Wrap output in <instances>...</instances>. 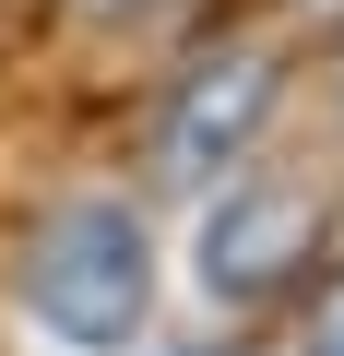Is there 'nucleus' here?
Wrapping results in <instances>:
<instances>
[{
	"instance_id": "nucleus-6",
	"label": "nucleus",
	"mask_w": 344,
	"mask_h": 356,
	"mask_svg": "<svg viewBox=\"0 0 344 356\" xmlns=\"http://www.w3.org/2000/svg\"><path fill=\"white\" fill-rule=\"evenodd\" d=\"M309 13H344V0H309Z\"/></svg>"
},
{
	"instance_id": "nucleus-4",
	"label": "nucleus",
	"mask_w": 344,
	"mask_h": 356,
	"mask_svg": "<svg viewBox=\"0 0 344 356\" xmlns=\"http://www.w3.org/2000/svg\"><path fill=\"white\" fill-rule=\"evenodd\" d=\"M309 356H344V273H332L320 309H309Z\"/></svg>"
},
{
	"instance_id": "nucleus-3",
	"label": "nucleus",
	"mask_w": 344,
	"mask_h": 356,
	"mask_svg": "<svg viewBox=\"0 0 344 356\" xmlns=\"http://www.w3.org/2000/svg\"><path fill=\"white\" fill-rule=\"evenodd\" d=\"M309 250H320V202L297 178H238L202 226V285L214 297H273V285H297Z\"/></svg>"
},
{
	"instance_id": "nucleus-1",
	"label": "nucleus",
	"mask_w": 344,
	"mask_h": 356,
	"mask_svg": "<svg viewBox=\"0 0 344 356\" xmlns=\"http://www.w3.org/2000/svg\"><path fill=\"white\" fill-rule=\"evenodd\" d=\"M24 309L60 344H83V356L131 344L142 309H154V238H142V214L131 202H60L24 238Z\"/></svg>"
},
{
	"instance_id": "nucleus-2",
	"label": "nucleus",
	"mask_w": 344,
	"mask_h": 356,
	"mask_svg": "<svg viewBox=\"0 0 344 356\" xmlns=\"http://www.w3.org/2000/svg\"><path fill=\"white\" fill-rule=\"evenodd\" d=\"M273 95H285V60L273 48H202L154 107V178L179 191H214V178L249 166V143L273 131Z\"/></svg>"
},
{
	"instance_id": "nucleus-7",
	"label": "nucleus",
	"mask_w": 344,
	"mask_h": 356,
	"mask_svg": "<svg viewBox=\"0 0 344 356\" xmlns=\"http://www.w3.org/2000/svg\"><path fill=\"white\" fill-rule=\"evenodd\" d=\"M202 356H214V344H202Z\"/></svg>"
},
{
	"instance_id": "nucleus-5",
	"label": "nucleus",
	"mask_w": 344,
	"mask_h": 356,
	"mask_svg": "<svg viewBox=\"0 0 344 356\" xmlns=\"http://www.w3.org/2000/svg\"><path fill=\"white\" fill-rule=\"evenodd\" d=\"M72 13H83V24H119V13H142V0H72Z\"/></svg>"
}]
</instances>
